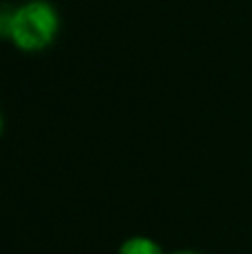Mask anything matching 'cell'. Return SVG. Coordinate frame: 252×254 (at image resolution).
Here are the masks:
<instances>
[{
	"label": "cell",
	"mask_w": 252,
	"mask_h": 254,
	"mask_svg": "<svg viewBox=\"0 0 252 254\" xmlns=\"http://www.w3.org/2000/svg\"><path fill=\"white\" fill-rule=\"evenodd\" d=\"M13 16H16V7L2 2L0 0V38H7L11 34V25H13Z\"/></svg>",
	"instance_id": "3957f363"
},
{
	"label": "cell",
	"mask_w": 252,
	"mask_h": 254,
	"mask_svg": "<svg viewBox=\"0 0 252 254\" xmlns=\"http://www.w3.org/2000/svg\"><path fill=\"white\" fill-rule=\"evenodd\" d=\"M2 127H4V121H2V114H0V136H2Z\"/></svg>",
	"instance_id": "5b68a950"
},
{
	"label": "cell",
	"mask_w": 252,
	"mask_h": 254,
	"mask_svg": "<svg viewBox=\"0 0 252 254\" xmlns=\"http://www.w3.org/2000/svg\"><path fill=\"white\" fill-rule=\"evenodd\" d=\"M172 254H199V252H194V250H177V252H172Z\"/></svg>",
	"instance_id": "277c9868"
},
{
	"label": "cell",
	"mask_w": 252,
	"mask_h": 254,
	"mask_svg": "<svg viewBox=\"0 0 252 254\" xmlns=\"http://www.w3.org/2000/svg\"><path fill=\"white\" fill-rule=\"evenodd\" d=\"M119 254H165V252L154 239L138 234V237L125 239L119 248Z\"/></svg>",
	"instance_id": "7a4b0ae2"
},
{
	"label": "cell",
	"mask_w": 252,
	"mask_h": 254,
	"mask_svg": "<svg viewBox=\"0 0 252 254\" xmlns=\"http://www.w3.org/2000/svg\"><path fill=\"white\" fill-rule=\"evenodd\" d=\"M61 31V16L56 7L47 0H29L16 7L9 40L20 52H43L54 45Z\"/></svg>",
	"instance_id": "6da1fadb"
}]
</instances>
